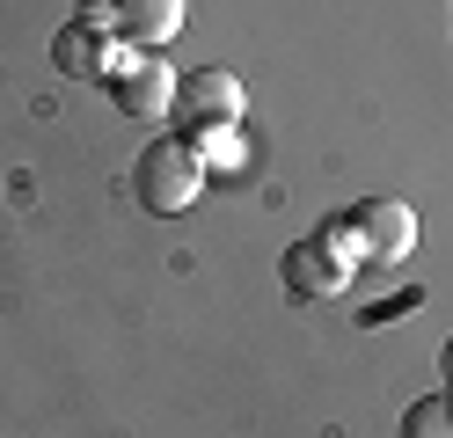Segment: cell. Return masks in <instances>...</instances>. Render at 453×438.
I'll return each instance as SVG.
<instances>
[{
    "mask_svg": "<svg viewBox=\"0 0 453 438\" xmlns=\"http://www.w3.org/2000/svg\"><path fill=\"white\" fill-rule=\"evenodd\" d=\"M132 190H139L147 212L176 219V212H190V204H197V190H205V161L190 154V139H154L147 154L132 161Z\"/></svg>",
    "mask_w": 453,
    "mask_h": 438,
    "instance_id": "6da1fadb",
    "label": "cell"
},
{
    "mask_svg": "<svg viewBox=\"0 0 453 438\" xmlns=\"http://www.w3.org/2000/svg\"><path fill=\"white\" fill-rule=\"evenodd\" d=\"M278 271H286V285H293V292H307V300H329V292H344V285H351V271H358V249H351L344 219H329L322 234L293 242L286 256H278Z\"/></svg>",
    "mask_w": 453,
    "mask_h": 438,
    "instance_id": "7a4b0ae2",
    "label": "cell"
},
{
    "mask_svg": "<svg viewBox=\"0 0 453 438\" xmlns=\"http://www.w3.org/2000/svg\"><path fill=\"white\" fill-rule=\"evenodd\" d=\"M336 219H344L358 263H380V271H388V263H403L417 249V212L395 204V197H365V204H351V212H336Z\"/></svg>",
    "mask_w": 453,
    "mask_h": 438,
    "instance_id": "3957f363",
    "label": "cell"
},
{
    "mask_svg": "<svg viewBox=\"0 0 453 438\" xmlns=\"http://www.w3.org/2000/svg\"><path fill=\"white\" fill-rule=\"evenodd\" d=\"M110 96H118V110H132V117H168L176 110V73H168L154 51H132V58L110 66Z\"/></svg>",
    "mask_w": 453,
    "mask_h": 438,
    "instance_id": "277c9868",
    "label": "cell"
},
{
    "mask_svg": "<svg viewBox=\"0 0 453 438\" xmlns=\"http://www.w3.org/2000/svg\"><path fill=\"white\" fill-rule=\"evenodd\" d=\"M176 117L197 132V125H234L242 117V81L226 66H197V73H176Z\"/></svg>",
    "mask_w": 453,
    "mask_h": 438,
    "instance_id": "5b68a950",
    "label": "cell"
},
{
    "mask_svg": "<svg viewBox=\"0 0 453 438\" xmlns=\"http://www.w3.org/2000/svg\"><path fill=\"white\" fill-rule=\"evenodd\" d=\"M110 15H118V37L132 51H154L161 58V44L183 29V0H110Z\"/></svg>",
    "mask_w": 453,
    "mask_h": 438,
    "instance_id": "8992f818",
    "label": "cell"
},
{
    "mask_svg": "<svg viewBox=\"0 0 453 438\" xmlns=\"http://www.w3.org/2000/svg\"><path fill=\"white\" fill-rule=\"evenodd\" d=\"M59 66H66L73 81H110L118 51H103V37H96L88 22H66V29H59Z\"/></svg>",
    "mask_w": 453,
    "mask_h": 438,
    "instance_id": "52a82bcc",
    "label": "cell"
},
{
    "mask_svg": "<svg viewBox=\"0 0 453 438\" xmlns=\"http://www.w3.org/2000/svg\"><path fill=\"white\" fill-rule=\"evenodd\" d=\"M190 139V154L205 161V175L212 168H242V139H234V125H197V132H183Z\"/></svg>",
    "mask_w": 453,
    "mask_h": 438,
    "instance_id": "ba28073f",
    "label": "cell"
},
{
    "mask_svg": "<svg viewBox=\"0 0 453 438\" xmlns=\"http://www.w3.org/2000/svg\"><path fill=\"white\" fill-rule=\"evenodd\" d=\"M403 438H453V395H424L403 409Z\"/></svg>",
    "mask_w": 453,
    "mask_h": 438,
    "instance_id": "9c48e42d",
    "label": "cell"
},
{
    "mask_svg": "<svg viewBox=\"0 0 453 438\" xmlns=\"http://www.w3.org/2000/svg\"><path fill=\"white\" fill-rule=\"evenodd\" d=\"M439 373H446V380H453V336H446V350H439Z\"/></svg>",
    "mask_w": 453,
    "mask_h": 438,
    "instance_id": "30bf717a",
    "label": "cell"
}]
</instances>
